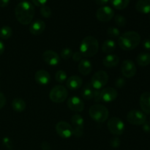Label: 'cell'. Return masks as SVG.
I'll return each mask as SVG.
<instances>
[{"label": "cell", "mask_w": 150, "mask_h": 150, "mask_svg": "<svg viewBox=\"0 0 150 150\" xmlns=\"http://www.w3.org/2000/svg\"><path fill=\"white\" fill-rule=\"evenodd\" d=\"M35 7L28 1H23L15 8V15L18 21L23 25H28L32 21L35 16Z\"/></svg>", "instance_id": "6da1fadb"}, {"label": "cell", "mask_w": 150, "mask_h": 150, "mask_svg": "<svg viewBox=\"0 0 150 150\" xmlns=\"http://www.w3.org/2000/svg\"><path fill=\"white\" fill-rule=\"evenodd\" d=\"M140 42V35L134 31L125 32L118 38L119 46L124 51H131L135 49Z\"/></svg>", "instance_id": "7a4b0ae2"}, {"label": "cell", "mask_w": 150, "mask_h": 150, "mask_svg": "<svg viewBox=\"0 0 150 150\" xmlns=\"http://www.w3.org/2000/svg\"><path fill=\"white\" fill-rule=\"evenodd\" d=\"M80 52L84 57H92L97 54L99 50V42L93 36H87L80 44Z\"/></svg>", "instance_id": "3957f363"}, {"label": "cell", "mask_w": 150, "mask_h": 150, "mask_svg": "<svg viewBox=\"0 0 150 150\" xmlns=\"http://www.w3.org/2000/svg\"><path fill=\"white\" fill-rule=\"evenodd\" d=\"M89 114L91 118L97 122H104L108 118L109 112L105 105L96 104L90 107Z\"/></svg>", "instance_id": "277c9868"}, {"label": "cell", "mask_w": 150, "mask_h": 150, "mask_svg": "<svg viewBox=\"0 0 150 150\" xmlns=\"http://www.w3.org/2000/svg\"><path fill=\"white\" fill-rule=\"evenodd\" d=\"M68 96L67 89L62 85H57L52 88L49 93V98L55 103H63Z\"/></svg>", "instance_id": "5b68a950"}, {"label": "cell", "mask_w": 150, "mask_h": 150, "mask_svg": "<svg viewBox=\"0 0 150 150\" xmlns=\"http://www.w3.org/2000/svg\"><path fill=\"white\" fill-rule=\"evenodd\" d=\"M108 81V73L104 70H99L97 71L92 76L91 85L95 89H100L107 84Z\"/></svg>", "instance_id": "8992f818"}, {"label": "cell", "mask_w": 150, "mask_h": 150, "mask_svg": "<svg viewBox=\"0 0 150 150\" xmlns=\"http://www.w3.org/2000/svg\"><path fill=\"white\" fill-rule=\"evenodd\" d=\"M108 128L112 134L115 136H120L125 131V124L122 120L118 117H111L108 122Z\"/></svg>", "instance_id": "52a82bcc"}, {"label": "cell", "mask_w": 150, "mask_h": 150, "mask_svg": "<svg viewBox=\"0 0 150 150\" xmlns=\"http://www.w3.org/2000/svg\"><path fill=\"white\" fill-rule=\"evenodd\" d=\"M127 120L133 125H142L146 122L145 114L139 110H131L127 115Z\"/></svg>", "instance_id": "ba28073f"}, {"label": "cell", "mask_w": 150, "mask_h": 150, "mask_svg": "<svg viewBox=\"0 0 150 150\" xmlns=\"http://www.w3.org/2000/svg\"><path fill=\"white\" fill-rule=\"evenodd\" d=\"M56 131L63 139H69L73 135V127L65 121H60L56 125Z\"/></svg>", "instance_id": "9c48e42d"}, {"label": "cell", "mask_w": 150, "mask_h": 150, "mask_svg": "<svg viewBox=\"0 0 150 150\" xmlns=\"http://www.w3.org/2000/svg\"><path fill=\"white\" fill-rule=\"evenodd\" d=\"M96 17L99 21L108 22L114 17V11L109 6H103L97 10Z\"/></svg>", "instance_id": "30bf717a"}, {"label": "cell", "mask_w": 150, "mask_h": 150, "mask_svg": "<svg viewBox=\"0 0 150 150\" xmlns=\"http://www.w3.org/2000/svg\"><path fill=\"white\" fill-rule=\"evenodd\" d=\"M73 127V135L76 137H81L83 134V125L84 120L79 114H75L71 118Z\"/></svg>", "instance_id": "8fae6325"}, {"label": "cell", "mask_w": 150, "mask_h": 150, "mask_svg": "<svg viewBox=\"0 0 150 150\" xmlns=\"http://www.w3.org/2000/svg\"><path fill=\"white\" fill-rule=\"evenodd\" d=\"M122 74L127 79L133 78L136 76L137 69L135 63L132 60L126 59L122 62L121 65Z\"/></svg>", "instance_id": "7c38bea8"}, {"label": "cell", "mask_w": 150, "mask_h": 150, "mask_svg": "<svg viewBox=\"0 0 150 150\" xmlns=\"http://www.w3.org/2000/svg\"><path fill=\"white\" fill-rule=\"evenodd\" d=\"M42 59L48 65L56 66L59 63L60 57L54 51L47 50L42 54Z\"/></svg>", "instance_id": "4fadbf2b"}, {"label": "cell", "mask_w": 150, "mask_h": 150, "mask_svg": "<svg viewBox=\"0 0 150 150\" xmlns=\"http://www.w3.org/2000/svg\"><path fill=\"white\" fill-rule=\"evenodd\" d=\"M67 106L71 111L76 112H82L84 109V103L81 98L77 96H73L67 100Z\"/></svg>", "instance_id": "5bb4252c"}, {"label": "cell", "mask_w": 150, "mask_h": 150, "mask_svg": "<svg viewBox=\"0 0 150 150\" xmlns=\"http://www.w3.org/2000/svg\"><path fill=\"white\" fill-rule=\"evenodd\" d=\"M117 98V91L114 88L106 87L101 91V101L110 103Z\"/></svg>", "instance_id": "9a60e30c"}, {"label": "cell", "mask_w": 150, "mask_h": 150, "mask_svg": "<svg viewBox=\"0 0 150 150\" xmlns=\"http://www.w3.org/2000/svg\"><path fill=\"white\" fill-rule=\"evenodd\" d=\"M35 81L40 85H47L51 81V75L45 70H40L35 75Z\"/></svg>", "instance_id": "2e32d148"}, {"label": "cell", "mask_w": 150, "mask_h": 150, "mask_svg": "<svg viewBox=\"0 0 150 150\" xmlns=\"http://www.w3.org/2000/svg\"><path fill=\"white\" fill-rule=\"evenodd\" d=\"M45 29V23L42 20H36L31 23L29 32L33 35H40L43 33Z\"/></svg>", "instance_id": "e0dca14e"}, {"label": "cell", "mask_w": 150, "mask_h": 150, "mask_svg": "<svg viewBox=\"0 0 150 150\" xmlns=\"http://www.w3.org/2000/svg\"><path fill=\"white\" fill-rule=\"evenodd\" d=\"M139 103L142 112L146 114H150V92H146L141 95Z\"/></svg>", "instance_id": "ac0fdd59"}, {"label": "cell", "mask_w": 150, "mask_h": 150, "mask_svg": "<svg viewBox=\"0 0 150 150\" xmlns=\"http://www.w3.org/2000/svg\"><path fill=\"white\" fill-rule=\"evenodd\" d=\"M83 80L79 76H72L69 78L66 82V85L67 87L71 90H76L79 89L82 86Z\"/></svg>", "instance_id": "d6986e66"}, {"label": "cell", "mask_w": 150, "mask_h": 150, "mask_svg": "<svg viewBox=\"0 0 150 150\" xmlns=\"http://www.w3.org/2000/svg\"><path fill=\"white\" fill-rule=\"evenodd\" d=\"M92 70V65L90 61L86 59H82L79 64V71L83 76H88Z\"/></svg>", "instance_id": "ffe728a7"}, {"label": "cell", "mask_w": 150, "mask_h": 150, "mask_svg": "<svg viewBox=\"0 0 150 150\" xmlns=\"http://www.w3.org/2000/svg\"><path fill=\"white\" fill-rule=\"evenodd\" d=\"M120 62V58L116 54H108L103 59V65L108 68H111L117 66Z\"/></svg>", "instance_id": "44dd1931"}, {"label": "cell", "mask_w": 150, "mask_h": 150, "mask_svg": "<svg viewBox=\"0 0 150 150\" xmlns=\"http://www.w3.org/2000/svg\"><path fill=\"white\" fill-rule=\"evenodd\" d=\"M136 9L142 14L150 13V0H139L136 4Z\"/></svg>", "instance_id": "7402d4cb"}, {"label": "cell", "mask_w": 150, "mask_h": 150, "mask_svg": "<svg viewBox=\"0 0 150 150\" xmlns=\"http://www.w3.org/2000/svg\"><path fill=\"white\" fill-rule=\"evenodd\" d=\"M12 107L13 109L16 112H23L26 109V102L22 98H15L12 102Z\"/></svg>", "instance_id": "603a6c76"}, {"label": "cell", "mask_w": 150, "mask_h": 150, "mask_svg": "<svg viewBox=\"0 0 150 150\" xmlns=\"http://www.w3.org/2000/svg\"><path fill=\"white\" fill-rule=\"evenodd\" d=\"M117 47V44H116L115 41L113 40H106L104 41V42L102 45V51L105 54H111V53L114 52V50L116 49Z\"/></svg>", "instance_id": "cb8c5ba5"}, {"label": "cell", "mask_w": 150, "mask_h": 150, "mask_svg": "<svg viewBox=\"0 0 150 150\" xmlns=\"http://www.w3.org/2000/svg\"><path fill=\"white\" fill-rule=\"evenodd\" d=\"M136 62L139 66L146 67L150 64V54L146 52L141 53L136 58Z\"/></svg>", "instance_id": "d4e9b609"}, {"label": "cell", "mask_w": 150, "mask_h": 150, "mask_svg": "<svg viewBox=\"0 0 150 150\" xmlns=\"http://www.w3.org/2000/svg\"><path fill=\"white\" fill-rule=\"evenodd\" d=\"M94 95V90L93 87L92 86L91 83H86L84 86V87L81 90V96L83 99L87 100H92L93 98Z\"/></svg>", "instance_id": "484cf974"}, {"label": "cell", "mask_w": 150, "mask_h": 150, "mask_svg": "<svg viewBox=\"0 0 150 150\" xmlns=\"http://www.w3.org/2000/svg\"><path fill=\"white\" fill-rule=\"evenodd\" d=\"M110 2L117 10H124L128 6L130 0H110Z\"/></svg>", "instance_id": "4316f807"}, {"label": "cell", "mask_w": 150, "mask_h": 150, "mask_svg": "<svg viewBox=\"0 0 150 150\" xmlns=\"http://www.w3.org/2000/svg\"><path fill=\"white\" fill-rule=\"evenodd\" d=\"M13 35V30L11 27L8 26H4L0 29V38L2 40H7Z\"/></svg>", "instance_id": "83f0119b"}, {"label": "cell", "mask_w": 150, "mask_h": 150, "mask_svg": "<svg viewBox=\"0 0 150 150\" xmlns=\"http://www.w3.org/2000/svg\"><path fill=\"white\" fill-rule=\"evenodd\" d=\"M67 73L64 71V70H59L57 72L55 76V79L58 83H63L67 80Z\"/></svg>", "instance_id": "f1b7e54d"}, {"label": "cell", "mask_w": 150, "mask_h": 150, "mask_svg": "<svg viewBox=\"0 0 150 150\" xmlns=\"http://www.w3.org/2000/svg\"><path fill=\"white\" fill-rule=\"evenodd\" d=\"M107 34L109 37L113 38H117L120 36V31L117 28L111 26L107 29Z\"/></svg>", "instance_id": "f546056e"}, {"label": "cell", "mask_w": 150, "mask_h": 150, "mask_svg": "<svg viewBox=\"0 0 150 150\" xmlns=\"http://www.w3.org/2000/svg\"><path fill=\"white\" fill-rule=\"evenodd\" d=\"M40 14L42 17L45 18H48L51 16L52 12L50 7L47 5H43L40 7Z\"/></svg>", "instance_id": "4dcf8cb0"}, {"label": "cell", "mask_w": 150, "mask_h": 150, "mask_svg": "<svg viewBox=\"0 0 150 150\" xmlns=\"http://www.w3.org/2000/svg\"><path fill=\"white\" fill-rule=\"evenodd\" d=\"M114 21H115L116 24L120 27H123V26H125L126 23H127L126 18L122 15H117L114 17Z\"/></svg>", "instance_id": "1f68e13d"}, {"label": "cell", "mask_w": 150, "mask_h": 150, "mask_svg": "<svg viewBox=\"0 0 150 150\" xmlns=\"http://www.w3.org/2000/svg\"><path fill=\"white\" fill-rule=\"evenodd\" d=\"M73 54V51H72L70 48H64V49L61 51V58H62L63 59H68L71 58Z\"/></svg>", "instance_id": "d6a6232c"}, {"label": "cell", "mask_w": 150, "mask_h": 150, "mask_svg": "<svg viewBox=\"0 0 150 150\" xmlns=\"http://www.w3.org/2000/svg\"><path fill=\"white\" fill-rule=\"evenodd\" d=\"M93 99L95 102H100V101H101V91H100V89H95V90H94Z\"/></svg>", "instance_id": "836d02e7"}, {"label": "cell", "mask_w": 150, "mask_h": 150, "mask_svg": "<svg viewBox=\"0 0 150 150\" xmlns=\"http://www.w3.org/2000/svg\"><path fill=\"white\" fill-rule=\"evenodd\" d=\"M110 144L111 146H112L113 148H117L120 146V140L119 138L115 137V138H113L111 140L110 142Z\"/></svg>", "instance_id": "e575fe53"}, {"label": "cell", "mask_w": 150, "mask_h": 150, "mask_svg": "<svg viewBox=\"0 0 150 150\" xmlns=\"http://www.w3.org/2000/svg\"><path fill=\"white\" fill-rule=\"evenodd\" d=\"M73 57V59L76 62H80L81 60L83 59V55L81 54V53L80 51H76L74 54L72 56Z\"/></svg>", "instance_id": "d590c367"}, {"label": "cell", "mask_w": 150, "mask_h": 150, "mask_svg": "<svg viewBox=\"0 0 150 150\" xmlns=\"http://www.w3.org/2000/svg\"><path fill=\"white\" fill-rule=\"evenodd\" d=\"M3 144L7 149H12V148H13V144H12L11 140L9 138H4L3 139Z\"/></svg>", "instance_id": "8d00e7d4"}, {"label": "cell", "mask_w": 150, "mask_h": 150, "mask_svg": "<svg viewBox=\"0 0 150 150\" xmlns=\"http://www.w3.org/2000/svg\"><path fill=\"white\" fill-rule=\"evenodd\" d=\"M125 81L122 78H119L115 82V85L118 88H122L125 86Z\"/></svg>", "instance_id": "74e56055"}, {"label": "cell", "mask_w": 150, "mask_h": 150, "mask_svg": "<svg viewBox=\"0 0 150 150\" xmlns=\"http://www.w3.org/2000/svg\"><path fill=\"white\" fill-rule=\"evenodd\" d=\"M48 0H32V2L37 7H42V6L45 5V3Z\"/></svg>", "instance_id": "f35d334b"}, {"label": "cell", "mask_w": 150, "mask_h": 150, "mask_svg": "<svg viewBox=\"0 0 150 150\" xmlns=\"http://www.w3.org/2000/svg\"><path fill=\"white\" fill-rule=\"evenodd\" d=\"M5 103H6L5 96L4 95V94L1 93V92H0V109H1V108L5 105Z\"/></svg>", "instance_id": "ab89813d"}, {"label": "cell", "mask_w": 150, "mask_h": 150, "mask_svg": "<svg viewBox=\"0 0 150 150\" xmlns=\"http://www.w3.org/2000/svg\"><path fill=\"white\" fill-rule=\"evenodd\" d=\"M143 46L145 49L150 51V39H146L143 41Z\"/></svg>", "instance_id": "60d3db41"}, {"label": "cell", "mask_w": 150, "mask_h": 150, "mask_svg": "<svg viewBox=\"0 0 150 150\" xmlns=\"http://www.w3.org/2000/svg\"><path fill=\"white\" fill-rule=\"evenodd\" d=\"M95 1L98 5L102 6L103 7V6H105V4H108L110 0H95Z\"/></svg>", "instance_id": "b9f144b4"}, {"label": "cell", "mask_w": 150, "mask_h": 150, "mask_svg": "<svg viewBox=\"0 0 150 150\" xmlns=\"http://www.w3.org/2000/svg\"><path fill=\"white\" fill-rule=\"evenodd\" d=\"M10 0H0V7H5L10 3Z\"/></svg>", "instance_id": "7bdbcfd3"}, {"label": "cell", "mask_w": 150, "mask_h": 150, "mask_svg": "<svg viewBox=\"0 0 150 150\" xmlns=\"http://www.w3.org/2000/svg\"><path fill=\"white\" fill-rule=\"evenodd\" d=\"M42 150H49L50 149V144L48 143V142H43L42 144Z\"/></svg>", "instance_id": "ee69618b"}, {"label": "cell", "mask_w": 150, "mask_h": 150, "mask_svg": "<svg viewBox=\"0 0 150 150\" xmlns=\"http://www.w3.org/2000/svg\"><path fill=\"white\" fill-rule=\"evenodd\" d=\"M4 49H5V46H4V42L1 40H0V56L4 53Z\"/></svg>", "instance_id": "f6af8a7d"}, {"label": "cell", "mask_w": 150, "mask_h": 150, "mask_svg": "<svg viewBox=\"0 0 150 150\" xmlns=\"http://www.w3.org/2000/svg\"><path fill=\"white\" fill-rule=\"evenodd\" d=\"M143 129L144 131L146 132H149L150 131V127L149 125H147L146 123H144V127H143Z\"/></svg>", "instance_id": "bcb514c9"}]
</instances>
